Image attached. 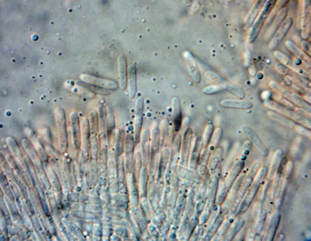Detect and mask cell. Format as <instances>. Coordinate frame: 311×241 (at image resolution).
I'll return each mask as SVG.
<instances>
[{
  "instance_id": "18",
  "label": "cell",
  "mask_w": 311,
  "mask_h": 241,
  "mask_svg": "<svg viewBox=\"0 0 311 241\" xmlns=\"http://www.w3.org/2000/svg\"><path fill=\"white\" fill-rule=\"evenodd\" d=\"M90 125L92 131L95 132L98 130V114L94 111H92L90 114Z\"/></svg>"
},
{
  "instance_id": "21",
  "label": "cell",
  "mask_w": 311,
  "mask_h": 241,
  "mask_svg": "<svg viewBox=\"0 0 311 241\" xmlns=\"http://www.w3.org/2000/svg\"><path fill=\"white\" fill-rule=\"evenodd\" d=\"M98 110L101 124L104 126L106 120V110L104 106L100 105L99 107Z\"/></svg>"
},
{
  "instance_id": "15",
  "label": "cell",
  "mask_w": 311,
  "mask_h": 241,
  "mask_svg": "<svg viewBox=\"0 0 311 241\" xmlns=\"http://www.w3.org/2000/svg\"><path fill=\"white\" fill-rule=\"evenodd\" d=\"M222 87L224 90H227L239 98H242L244 97V94L241 89L227 81Z\"/></svg>"
},
{
  "instance_id": "3",
  "label": "cell",
  "mask_w": 311,
  "mask_h": 241,
  "mask_svg": "<svg viewBox=\"0 0 311 241\" xmlns=\"http://www.w3.org/2000/svg\"><path fill=\"white\" fill-rule=\"evenodd\" d=\"M119 84L121 89L125 90L127 87L128 79L127 61L125 57L121 55L118 60Z\"/></svg>"
},
{
  "instance_id": "8",
  "label": "cell",
  "mask_w": 311,
  "mask_h": 241,
  "mask_svg": "<svg viewBox=\"0 0 311 241\" xmlns=\"http://www.w3.org/2000/svg\"><path fill=\"white\" fill-rule=\"evenodd\" d=\"M185 58L192 78L196 83L201 80V74L194 60L190 53H186Z\"/></svg>"
},
{
  "instance_id": "20",
  "label": "cell",
  "mask_w": 311,
  "mask_h": 241,
  "mask_svg": "<svg viewBox=\"0 0 311 241\" xmlns=\"http://www.w3.org/2000/svg\"><path fill=\"white\" fill-rule=\"evenodd\" d=\"M124 132L123 130L120 131L117 137V154L121 155L123 150V144L124 140Z\"/></svg>"
},
{
  "instance_id": "7",
  "label": "cell",
  "mask_w": 311,
  "mask_h": 241,
  "mask_svg": "<svg viewBox=\"0 0 311 241\" xmlns=\"http://www.w3.org/2000/svg\"><path fill=\"white\" fill-rule=\"evenodd\" d=\"M71 119L72 127L74 144L75 147L79 148L81 144V133L79 119L77 114L73 113Z\"/></svg>"
},
{
  "instance_id": "10",
  "label": "cell",
  "mask_w": 311,
  "mask_h": 241,
  "mask_svg": "<svg viewBox=\"0 0 311 241\" xmlns=\"http://www.w3.org/2000/svg\"><path fill=\"white\" fill-rule=\"evenodd\" d=\"M220 104L225 107L243 109L249 108L252 106V104L249 102L229 99L222 100Z\"/></svg>"
},
{
  "instance_id": "16",
  "label": "cell",
  "mask_w": 311,
  "mask_h": 241,
  "mask_svg": "<svg viewBox=\"0 0 311 241\" xmlns=\"http://www.w3.org/2000/svg\"><path fill=\"white\" fill-rule=\"evenodd\" d=\"M107 126L108 137L110 139H113L115 128V119L114 115L110 114L108 115L107 119Z\"/></svg>"
},
{
  "instance_id": "17",
  "label": "cell",
  "mask_w": 311,
  "mask_h": 241,
  "mask_svg": "<svg viewBox=\"0 0 311 241\" xmlns=\"http://www.w3.org/2000/svg\"><path fill=\"white\" fill-rule=\"evenodd\" d=\"M205 76L207 79L222 86L227 81L218 75L211 72H206Z\"/></svg>"
},
{
  "instance_id": "1",
  "label": "cell",
  "mask_w": 311,
  "mask_h": 241,
  "mask_svg": "<svg viewBox=\"0 0 311 241\" xmlns=\"http://www.w3.org/2000/svg\"><path fill=\"white\" fill-rule=\"evenodd\" d=\"M275 2V0H269L265 4L249 33L248 38L250 42H253L256 38L265 19Z\"/></svg>"
},
{
  "instance_id": "19",
  "label": "cell",
  "mask_w": 311,
  "mask_h": 241,
  "mask_svg": "<svg viewBox=\"0 0 311 241\" xmlns=\"http://www.w3.org/2000/svg\"><path fill=\"white\" fill-rule=\"evenodd\" d=\"M223 87L220 85H212L205 87L203 89V93L207 94H215L223 91Z\"/></svg>"
},
{
  "instance_id": "12",
  "label": "cell",
  "mask_w": 311,
  "mask_h": 241,
  "mask_svg": "<svg viewBox=\"0 0 311 241\" xmlns=\"http://www.w3.org/2000/svg\"><path fill=\"white\" fill-rule=\"evenodd\" d=\"M90 123L89 120L86 118H84L81 122L82 137L83 140V147L85 150L87 154L88 150L90 132Z\"/></svg>"
},
{
  "instance_id": "5",
  "label": "cell",
  "mask_w": 311,
  "mask_h": 241,
  "mask_svg": "<svg viewBox=\"0 0 311 241\" xmlns=\"http://www.w3.org/2000/svg\"><path fill=\"white\" fill-rule=\"evenodd\" d=\"M136 70L135 66H129L128 71V79L129 93L130 97L134 98L137 92Z\"/></svg>"
},
{
  "instance_id": "2",
  "label": "cell",
  "mask_w": 311,
  "mask_h": 241,
  "mask_svg": "<svg viewBox=\"0 0 311 241\" xmlns=\"http://www.w3.org/2000/svg\"><path fill=\"white\" fill-rule=\"evenodd\" d=\"M81 80L98 86L112 90L116 89L118 84L115 81L87 74H83L80 76Z\"/></svg>"
},
{
  "instance_id": "4",
  "label": "cell",
  "mask_w": 311,
  "mask_h": 241,
  "mask_svg": "<svg viewBox=\"0 0 311 241\" xmlns=\"http://www.w3.org/2000/svg\"><path fill=\"white\" fill-rule=\"evenodd\" d=\"M292 22V19L290 17L284 21L272 40L270 44L272 47H275L280 43L289 29Z\"/></svg>"
},
{
  "instance_id": "11",
  "label": "cell",
  "mask_w": 311,
  "mask_h": 241,
  "mask_svg": "<svg viewBox=\"0 0 311 241\" xmlns=\"http://www.w3.org/2000/svg\"><path fill=\"white\" fill-rule=\"evenodd\" d=\"M144 102L143 98L140 97L136 101L135 109V127L136 130L139 131L141 128L142 120Z\"/></svg>"
},
{
  "instance_id": "9",
  "label": "cell",
  "mask_w": 311,
  "mask_h": 241,
  "mask_svg": "<svg viewBox=\"0 0 311 241\" xmlns=\"http://www.w3.org/2000/svg\"><path fill=\"white\" fill-rule=\"evenodd\" d=\"M76 84L79 87L101 94L108 95L113 92V90L98 86L82 80L77 81Z\"/></svg>"
},
{
  "instance_id": "14",
  "label": "cell",
  "mask_w": 311,
  "mask_h": 241,
  "mask_svg": "<svg viewBox=\"0 0 311 241\" xmlns=\"http://www.w3.org/2000/svg\"><path fill=\"white\" fill-rule=\"evenodd\" d=\"M250 131L249 137L251 140L261 153L264 156L268 154V150L265 146L252 131L250 130Z\"/></svg>"
},
{
  "instance_id": "13",
  "label": "cell",
  "mask_w": 311,
  "mask_h": 241,
  "mask_svg": "<svg viewBox=\"0 0 311 241\" xmlns=\"http://www.w3.org/2000/svg\"><path fill=\"white\" fill-rule=\"evenodd\" d=\"M265 0H259L255 3L250 12L246 20L248 25H251L264 5Z\"/></svg>"
},
{
  "instance_id": "6",
  "label": "cell",
  "mask_w": 311,
  "mask_h": 241,
  "mask_svg": "<svg viewBox=\"0 0 311 241\" xmlns=\"http://www.w3.org/2000/svg\"><path fill=\"white\" fill-rule=\"evenodd\" d=\"M172 109L175 129L178 131L181 126L182 116L179 101L177 97H175L172 100Z\"/></svg>"
}]
</instances>
